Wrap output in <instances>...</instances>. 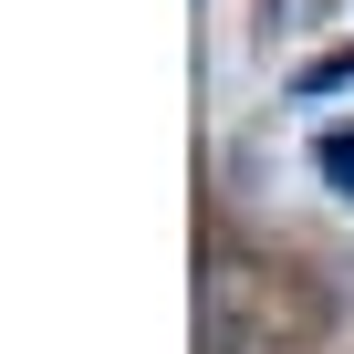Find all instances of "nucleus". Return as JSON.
I'll return each mask as SVG.
<instances>
[{
  "label": "nucleus",
  "instance_id": "nucleus-1",
  "mask_svg": "<svg viewBox=\"0 0 354 354\" xmlns=\"http://www.w3.org/2000/svg\"><path fill=\"white\" fill-rule=\"evenodd\" d=\"M313 167L333 177V198H354V125H323L313 136Z\"/></svg>",
  "mask_w": 354,
  "mask_h": 354
}]
</instances>
